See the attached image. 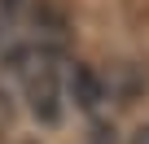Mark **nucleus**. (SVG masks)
Masks as SVG:
<instances>
[{"mask_svg": "<svg viewBox=\"0 0 149 144\" xmlns=\"http://www.w3.org/2000/svg\"><path fill=\"white\" fill-rule=\"evenodd\" d=\"M26 109L40 127H57L61 122V74H57V52L53 48H40L31 57V70H26Z\"/></svg>", "mask_w": 149, "mask_h": 144, "instance_id": "nucleus-1", "label": "nucleus"}, {"mask_svg": "<svg viewBox=\"0 0 149 144\" xmlns=\"http://www.w3.org/2000/svg\"><path fill=\"white\" fill-rule=\"evenodd\" d=\"M66 83H70V96H74V105H79L84 114H97L101 101L110 96V83L97 74V65H88V61H74L70 74H66Z\"/></svg>", "mask_w": 149, "mask_h": 144, "instance_id": "nucleus-2", "label": "nucleus"}, {"mask_svg": "<svg viewBox=\"0 0 149 144\" xmlns=\"http://www.w3.org/2000/svg\"><path fill=\"white\" fill-rule=\"evenodd\" d=\"M127 144H149V122H140V127L127 135Z\"/></svg>", "mask_w": 149, "mask_h": 144, "instance_id": "nucleus-3", "label": "nucleus"}]
</instances>
